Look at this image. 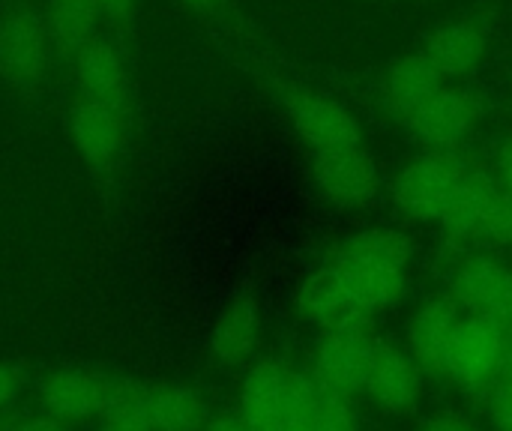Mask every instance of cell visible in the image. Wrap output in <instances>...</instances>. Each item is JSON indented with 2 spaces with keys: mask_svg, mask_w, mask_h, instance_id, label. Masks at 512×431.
Masks as SVG:
<instances>
[{
  "mask_svg": "<svg viewBox=\"0 0 512 431\" xmlns=\"http://www.w3.org/2000/svg\"><path fill=\"white\" fill-rule=\"evenodd\" d=\"M468 168L453 150H432L411 159L393 180V204L414 222H441Z\"/></svg>",
  "mask_w": 512,
  "mask_h": 431,
  "instance_id": "6da1fadb",
  "label": "cell"
},
{
  "mask_svg": "<svg viewBox=\"0 0 512 431\" xmlns=\"http://www.w3.org/2000/svg\"><path fill=\"white\" fill-rule=\"evenodd\" d=\"M501 342H504V324L483 315H465L450 342L444 360V378L459 384L465 393L489 396V390L498 381Z\"/></svg>",
  "mask_w": 512,
  "mask_h": 431,
  "instance_id": "7a4b0ae2",
  "label": "cell"
},
{
  "mask_svg": "<svg viewBox=\"0 0 512 431\" xmlns=\"http://www.w3.org/2000/svg\"><path fill=\"white\" fill-rule=\"evenodd\" d=\"M372 348H375V339H372L369 321L324 330V339L318 342V351H315L312 381L324 393L354 399L357 393H363Z\"/></svg>",
  "mask_w": 512,
  "mask_h": 431,
  "instance_id": "3957f363",
  "label": "cell"
},
{
  "mask_svg": "<svg viewBox=\"0 0 512 431\" xmlns=\"http://www.w3.org/2000/svg\"><path fill=\"white\" fill-rule=\"evenodd\" d=\"M48 30L45 18L27 6H9L0 15V78L18 90L39 84L48 63Z\"/></svg>",
  "mask_w": 512,
  "mask_h": 431,
  "instance_id": "277c9868",
  "label": "cell"
},
{
  "mask_svg": "<svg viewBox=\"0 0 512 431\" xmlns=\"http://www.w3.org/2000/svg\"><path fill=\"white\" fill-rule=\"evenodd\" d=\"M480 120V102L462 87H441L432 93L414 114L405 117V126L414 138L432 150H456Z\"/></svg>",
  "mask_w": 512,
  "mask_h": 431,
  "instance_id": "5b68a950",
  "label": "cell"
},
{
  "mask_svg": "<svg viewBox=\"0 0 512 431\" xmlns=\"http://www.w3.org/2000/svg\"><path fill=\"white\" fill-rule=\"evenodd\" d=\"M312 180L336 207H363L378 195V165L360 147L315 150Z\"/></svg>",
  "mask_w": 512,
  "mask_h": 431,
  "instance_id": "8992f818",
  "label": "cell"
},
{
  "mask_svg": "<svg viewBox=\"0 0 512 431\" xmlns=\"http://www.w3.org/2000/svg\"><path fill=\"white\" fill-rule=\"evenodd\" d=\"M450 297L468 315L512 324V267L495 258H471L456 270Z\"/></svg>",
  "mask_w": 512,
  "mask_h": 431,
  "instance_id": "52a82bcc",
  "label": "cell"
},
{
  "mask_svg": "<svg viewBox=\"0 0 512 431\" xmlns=\"http://www.w3.org/2000/svg\"><path fill=\"white\" fill-rule=\"evenodd\" d=\"M117 378L81 372V369H63L48 375L39 384V405L45 417H54L60 423H81L90 417H99L114 393Z\"/></svg>",
  "mask_w": 512,
  "mask_h": 431,
  "instance_id": "ba28073f",
  "label": "cell"
},
{
  "mask_svg": "<svg viewBox=\"0 0 512 431\" xmlns=\"http://www.w3.org/2000/svg\"><path fill=\"white\" fill-rule=\"evenodd\" d=\"M294 369L279 360L252 366L240 393V420L246 431H282L291 414Z\"/></svg>",
  "mask_w": 512,
  "mask_h": 431,
  "instance_id": "9c48e42d",
  "label": "cell"
},
{
  "mask_svg": "<svg viewBox=\"0 0 512 431\" xmlns=\"http://www.w3.org/2000/svg\"><path fill=\"white\" fill-rule=\"evenodd\" d=\"M363 393L387 414H402L411 411L423 393V372L417 363L399 351L396 345L375 342L372 360L366 369V384Z\"/></svg>",
  "mask_w": 512,
  "mask_h": 431,
  "instance_id": "30bf717a",
  "label": "cell"
},
{
  "mask_svg": "<svg viewBox=\"0 0 512 431\" xmlns=\"http://www.w3.org/2000/svg\"><path fill=\"white\" fill-rule=\"evenodd\" d=\"M462 309L453 297H435L420 306V312L408 321V357L420 372L441 378L450 342L462 324Z\"/></svg>",
  "mask_w": 512,
  "mask_h": 431,
  "instance_id": "8fae6325",
  "label": "cell"
},
{
  "mask_svg": "<svg viewBox=\"0 0 512 431\" xmlns=\"http://www.w3.org/2000/svg\"><path fill=\"white\" fill-rule=\"evenodd\" d=\"M291 120L297 135L312 144L315 150H336V147H360L363 129L357 117L339 105L336 99L318 93H300L291 99Z\"/></svg>",
  "mask_w": 512,
  "mask_h": 431,
  "instance_id": "7c38bea8",
  "label": "cell"
},
{
  "mask_svg": "<svg viewBox=\"0 0 512 431\" xmlns=\"http://www.w3.org/2000/svg\"><path fill=\"white\" fill-rule=\"evenodd\" d=\"M69 135L90 165H108L126 138V108L81 96L69 111Z\"/></svg>",
  "mask_w": 512,
  "mask_h": 431,
  "instance_id": "4fadbf2b",
  "label": "cell"
},
{
  "mask_svg": "<svg viewBox=\"0 0 512 431\" xmlns=\"http://www.w3.org/2000/svg\"><path fill=\"white\" fill-rule=\"evenodd\" d=\"M297 312L306 321L318 324L321 330H336V327H348L357 321H369V315H363L357 309L336 264L321 267L303 279V285L297 291Z\"/></svg>",
  "mask_w": 512,
  "mask_h": 431,
  "instance_id": "5bb4252c",
  "label": "cell"
},
{
  "mask_svg": "<svg viewBox=\"0 0 512 431\" xmlns=\"http://www.w3.org/2000/svg\"><path fill=\"white\" fill-rule=\"evenodd\" d=\"M486 48H489V39L474 21H453V24L438 27L426 39L423 54L447 81V78H459V75L474 72L483 63Z\"/></svg>",
  "mask_w": 512,
  "mask_h": 431,
  "instance_id": "9a60e30c",
  "label": "cell"
},
{
  "mask_svg": "<svg viewBox=\"0 0 512 431\" xmlns=\"http://www.w3.org/2000/svg\"><path fill=\"white\" fill-rule=\"evenodd\" d=\"M75 81L84 99L126 108V66L123 57L114 51V45L102 39H90L75 54Z\"/></svg>",
  "mask_w": 512,
  "mask_h": 431,
  "instance_id": "2e32d148",
  "label": "cell"
},
{
  "mask_svg": "<svg viewBox=\"0 0 512 431\" xmlns=\"http://www.w3.org/2000/svg\"><path fill=\"white\" fill-rule=\"evenodd\" d=\"M444 87V75L429 63L423 51H411L396 57L384 72V99L393 114H414L432 93Z\"/></svg>",
  "mask_w": 512,
  "mask_h": 431,
  "instance_id": "e0dca14e",
  "label": "cell"
},
{
  "mask_svg": "<svg viewBox=\"0 0 512 431\" xmlns=\"http://www.w3.org/2000/svg\"><path fill=\"white\" fill-rule=\"evenodd\" d=\"M495 198H498L495 177L483 171H468L441 216V228L456 240H483V228Z\"/></svg>",
  "mask_w": 512,
  "mask_h": 431,
  "instance_id": "ac0fdd59",
  "label": "cell"
},
{
  "mask_svg": "<svg viewBox=\"0 0 512 431\" xmlns=\"http://www.w3.org/2000/svg\"><path fill=\"white\" fill-rule=\"evenodd\" d=\"M411 255H414V246L408 234L396 228H366L345 240V246L336 255V264L408 273Z\"/></svg>",
  "mask_w": 512,
  "mask_h": 431,
  "instance_id": "d6986e66",
  "label": "cell"
},
{
  "mask_svg": "<svg viewBox=\"0 0 512 431\" xmlns=\"http://www.w3.org/2000/svg\"><path fill=\"white\" fill-rule=\"evenodd\" d=\"M258 327H261V318H258V303L252 297H237L225 312L222 318L216 321L213 327V336H210V351L219 363L225 366H237L243 363L252 351H255V342H258Z\"/></svg>",
  "mask_w": 512,
  "mask_h": 431,
  "instance_id": "ffe728a7",
  "label": "cell"
},
{
  "mask_svg": "<svg viewBox=\"0 0 512 431\" xmlns=\"http://www.w3.org/2000/svg\"><path fill=\"white\" fill-rule=\"evenodd\" d=\"M147 417L153 431H204L207 402L189 387L147 390Z\"/></svg>",
  "mask_w": 512,
  "mask_h": 431,
  "instance_id": "44dd1931",
  "label": "cell"
},
{
  "mask_svg": "<svg viewBox=\"0 0 512 431\" xmlns=\"http://www.w3.org/2000/svg\"><path fill=\"white\" fill-rule=\"evenodd\" d=\"M336 264V261H333ZM357 309L363 315H375L381 309H390L393 303L402 300L405 285H408V273H396V270H375V267H351V264H336Z\"/></svg>",
  "mask_w": 512,
  "mask_h": 431,
  "instance_id": "7402d4cb",
  "label": "cell"
},
{
  "mask_svg": "<svg viewBox=\"0 0 512 431\" xmlns=\"http://www.w3.org/2000/svg\"><path fill=\"white\" fill-rule=\"evenodd\" d=\"M99 6L96 0H51L45 15L48 42L66 54H78L96 30Z\"/></svg>",
  "mask_w": 512,
  "mask_h": 431,
  "instance_id": "603a6c76",
  "label": "cell"
},
{
  "mask_svg": "<svg viewBox=\"0 0 512 431\" xmlns=\"http://www.w3.org/2000/svg\"><path fill=\"white\" fill-rule=\"evenodd\" d=\"M99 431H153L147 417V390L132 381H117L105 411L99 414Z\"/></svg>",
  "mask_w": 512,
  "mask_h": 431,
  "instance_id": "cb8c5ba5",
  "label": "cell"
},
{
  "mask_svg": "<svg viewBox=\"0 0 512 431\" xmlns=\"http://www.w3.org/2000/svg\"><path fill=\"white\" fill-rule=\"evenodd\" d=\"M351 402L354 399L318 390V399H315V408H312V420H309V431H357V414H354Z\"/></svg>",
  "mask_w": 512,
  "mask_h": 431,
  "instance_id": "d4e9b609",
  "label": "cell"
},
{
  "mask_svg": "<svg viewBox=\"0 0 512 431\" xmlns=\"http://www.w3.org/2000/svg\"><path fill=\"white\" fill-rule=\"evenodd\" d=\"M480 243H495V246H510L512 243V201L501 192L492 204V213L486 219Z\"/></svg>",
  "mask_w": 512,
  "mask_h": 431,
  "instance_id": "484cf974",
  "label": "cell"
},
{
  "mask_svg": "<svg viewBox=\"0 0 512 431\" xmlns=\"http://www.w3.org/2000/svg\"><path fill=\"white\" fill-rule=\"evenodd\" d=\"M492 431H512V384H495L486 396Z\"/></svg>",
  "mask_w": 512,
  "mask_h": 431,
  "instance_id": "4316f807",
  "label": "cell"
},
{
  "mask_svg": "<svg viewBox=\"0 0 512 431\" xmlns=\"http://www.w3.org/2000/svg\"><path fill=\"white\" fill-rule=\"evenodd\" d=\"M420 431H483V426L468 417V414H456V411H444V414H435L423 423Z\"/></svg>",
  "mask_w": 512,
  "mask_h": 431,
  "instance_id": "83f0119b",
  "label": "cell"
},
{
  "mask_svg": "<svg viewBox=\"0 0 512 431\" xmlns=\"http://www.w3.org/2000/svg\"><path fill=\"white\" fill-rule=\"evenodd\" d=\"M495 183H498V192L512 201V135L504 138V144L498 150V177H495Z\"/></svg>",
  "mask_w": 512,
  "mask_h": 431,
  "instance_id": "f1b7e54d",
  "label": "cell"
},
{
  "mask_svg": "<svg viewBox=\"0 0 512 431\" xmlns=\"http://www.w3.org/2000/svg\"><path fill=\"white\" fill-rule=\"evenodd\" d=\"M495 384H512V324H504L501 363H498V381Z\"/></svg>",
  "mask_w": 512,
  "mask_h": 431,
  "instance_id": "f546056e",
  "label": "cell"
},
{
  "mask_svg": "<svg viewBox=\"0 0 512 431\" xmlns=\"http://www.w3.org/2000/svg\"><path fill=\"white\" fill-rule=\"evenodd\" d=\"M18 390H21L18 375H15L6 363H0V408L12 405V402H15V396H18Z\"/></svg>",
  "mask_w": 512,
  "mask_h": 431,
  "instance_id": "4dcf8cb0",
  "label": "cell"
},
{
  "mask_svg": "<svg viewBox=\"0 0 512 431\" xmlns=\"http://www.w3.org/2000/svg\"><path fill=\"white\" fill-rule=\"evenodd\" d=\"M6 431H66V423L54 420V417H33V420H24L18 426H9Z\"/></svg>",
  "mask_w": 512,
  "mask_h": 431,
  "instance_id": "1f68e13d",
  "label": "cell"
},
{
  "mask_svg": "<svg viewBox=\"0 0 512 431\" xmlns=\"http://www.w3.org/2000/svg\"><path fill=\"white\" fill-rule=\"evenodd\" d=\"M132 3L135 0H96L99 15H108V18H123L132 9Z\"/></svg>",
  "mask_w": 512,
  "mask_h": 431,
  "instance_id": "d6a6232c",
  "label": "cell"
},
{
  "mask_svg": "<svg viewBox=\"0 0 512 431\" xmlns=\"http://www.w3.org/2000/svg\"><path fill=\"white\" fill-rule=\"evenodd\" d=\"M204 431H246L243 426V420L240 417H234V414H225V417H216V420H210Z\"/></svg>",
  "mask_w": 512,
  "mask_h": 431,
  "instance_id": "836d02e7",
  "label": "cell"
},
{
  "mask_svg": "<svg viewBox=\"0 0 512 431\" xmlns=\"http://www.w3.org/2000/svg\"><path fill=\"white\" fill-rule=\"evenodd\" d=\"M186 3H189L192 9H216L222 0H186Z\"/></svg>",
  "mask_w": 512,
  "mask_h": 431,
  "instance_id": "e575fe53",
  "label": "cell"
},
{
  "mask_svg": "<svg viewBox=\"0 0 512 431\" xmlns=\"http://www.w3.org/2000/svg\"><path fill=\"white\" fill-rule=\"evenodd\" d=\"M6 429H9V426H0V431H6Z\"/></svg>",
  "mask_w": 512,
  "mask_h": 431,
  "instance_id": "d590c367",
  "label": "cell"
}]
</instances>
